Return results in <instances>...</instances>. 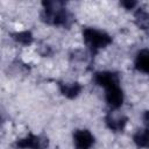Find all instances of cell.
Returning a JSON list of instances; mask_svg holds the SVG:
<instances>
[{
  "label": "cell",
  "instance_id": "cell-11",
  "mask_svg": "<svg viewBox=\"0 0 149 149\" xmlns=\"http://www.w3.org/2000/svg\"><path fill=\"white\" fill-rule=\"evenodd\" d=\"M134 143L139 148H148L149 141H148V127H144L143 129H139L134 136H133Z\"/></svg>",
  "mask_w": 149,
  "mask_h": 149
},
{
  "label": "cell",
  "instance_id": "cell-3",
  "mask_svg": "<svg viewBox=\"0 0 149 149\" xmlns=\"http://www.w3.org/2000/svg\"><path fill=\"white\" fill-rule=\"evenodd\" d=\"M93 81L105 90L120 86V77L116 72L113 71H99L93 74Z\"/></svg>",
  "mask_w": 149,
  "mask_h": 149
},
{
  "label": "cell",
  "instance_id": "cell-10",
  "mask_svg": "<svg viewBox=\"0 0 149 149\" xmlns=\"http://www.w3.org/2000/svg\"><path fill=\"white\" fill-rule=\"evenodd\" d=\"M134 16H135V23H136V26L140 29L147 30L148 29V24H149V15H148V12L144 8H139L135 12Z\"/></svg>",
  "mask_w": 149,
  "mask_h": 149
},
{
  "label": "cell",
  "instance_id": "cell-14",
  "mask_svg": "<svg viewBox=\"0 0 149 149\" xmlns=\"http://www.w3.org/2000/svg\"><path fill=\"white\" fill-rule=\"evenodd\" d=\"M0 122H1V118H0Z\"/></svg>",
  "mask_w": 149,
  "mask_h": 149
},
{
  "label": "cell",
  "instance_id": "cell-9",
  "mask_svg": "<svg viewBox=\"0 0 149 149\" xmlns=\"http://www.w3.org/2000/svg\"><path fill=\"white\" fill-rule=\"evenodd\" d=\"M134 68H135V70H137L142 73L149 72V51L147 48L141 49L136 54V57L134 61Z\"/></svg>",
  "mask_w": 149,
  "mask_h": 149
},
{
  "label": "cell",
  "instance_id": "cell-13",
  "mask_svg": "<svg viewBox=\"0 0 149 149\" xmlns=\"http://www.w3.org/2000/svg\"><path fill=\"white\" fill-rule=\"evenodd\" d=\"M120 5H121L122 7H125L126 9H133V8L137 5V2L134 1V0H123V1L120 2Z\"/></svg>",
  "mask_w": 149,
  "mask_h": 149
},
{
  "label": "cell",
  "instance_id": "cell-4",
  "mask_svg": "<svg viewBox=\"0 0 149 149\" xmlns=\"http://www.w3.org/2000/svg\"><path fill=\"white\" fill-rule=\"evenodd\" d=\"M15 146L20 149H44L48 147V139L30 133L26 137L17 140Z\"/></svg>",
  "mask_w": 149,
  "mask_h": 149
},
{
  "label": "cell",
  "instance_id": "cell-1",
  "mask_svg": "<svg viewBox=\"0 0 149 149\" xmlns=\"http://www.w3.org/2000/svg\"><path fill=\"white\" fill-rule=\"evenodd\" d=\"M43 10L41 13V20L49 26L70 27L73 22V16L65 9L64 1H43Z\"/></svg>",
  "mask_w": 149,
  "mask_h": 149
},
{
  "label": "cell",
  "instance_id": "cell-12",
  "mask_svg": "<svg viewBox=\"0 0 149 149\" xmlns=\"http://www.w3.org/2000/svg\"><path fill=\"white\" fill-rule=\"evenodd\" d=\"M12 37H13L14 41H16L17 43H21V44H23V45H29V44H31L33 41H34V37H33L31 33L28 31V30L14 33V34H12Z\"/></svg>",
  "mask_w": 149,
  "mask_h": 149
},
{
  "label": "cell",
  "instance_id": "cell-7",
  "mask_svg": "<svg viewBox=\"0 0 149 149\" xmlns=\"http://www.w3.org/2000/svg\"><path fill=\"white\" fill-rule=\"evenodd\" d=\"M58 88H59V92L62 93V95H64L65 98L74 99L80 94L83 86L79 83H62V81H59Z\"/></svg>",
  "mask_w": 149,
  "mask_h": 149
},
{
  "label": "cell",
  "instance_id": "cell-6",
  "mask_svg": "<svg viewBox=\"0 0 149 149\" xmlns=\"http://www.w3.org/2000/svg\"><path fill=\"white\" fill-rule=\"evenodd\" d=\"M105 91H106L105 92V100H106L107 105L113 109L120 108L123 104V100H125L123 91L121 90V87L114 86V87L107 88Z\"/></svg>",
  "mask_w": 149,
  "mask_h": 149
},
{
  "label": "cell",
  "instance_id": "cell-2",
  "mask_svg": "<svg viewBox=\"0 0 149 149\" xmlns=\"http://www.w3.org/2000/svg\"><path fill=\"white\" fill-rule=\"evenodd\" d=\"M83 40L92 56H94L100 49L109 45L113 41L111 35H108L105 31L98 30L95 28H84Z\"/></svg>",
  "mask_w": 149,
  "mask_h": 149
},
{
  "label": "cell",
  "instance_id": "cell-8",
  "mask_svg": "<svg viewBox=\"0 0 149 149\" xmlns=\"http://www.w3.org/2000/svg\"><path fill=\"white\" fill-rule=\"evenodd\" d=\"M105 122L106 126L113 130V132H122L128 122V118L125 115H119V116H114L112 113H108L105 116Z\"/></svg>",
  "mask_w": 149,
  "mask_h": 149
},
{
  "label": "cell",
  "instance_id": "cell-5",
  "mask_svg": "<svg viewBox=\"0 0 149 149\" xmlns=\"http://www.w3.org/2000/svg\"><path fill=\"white\" fill-rule=\"evenodd\" d=\"M73 142L77 149H90L94 143V136L87 129H77L73 132Z\"/></svg>",
  "mask_w": 149,
  "mask_h": 149
}]
</instances>
